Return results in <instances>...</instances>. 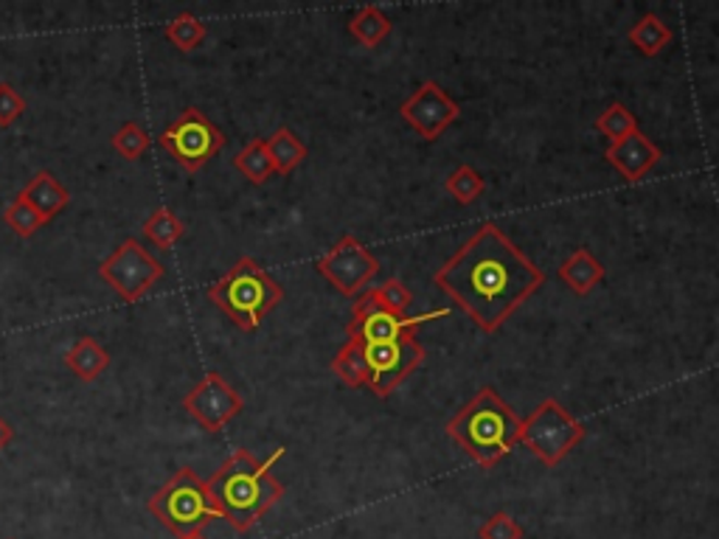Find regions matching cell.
Instances as JSON below:
<instances>
[{"instance_id": "obj_1", "label": "cell", "mask_w": 719, "mask_h": 539, "mask_svg": "<svg viewBox=\"0 0 719 539\" xmlns=\"http://www.w3.org/2000/svg\"><path fill=\"white\" fill-rule=\"evenodd\" d=\"M434 284L475 327L495 334L546 284V273L487 222L436 270Z\"/></svg>"}, {"instance_id": "obj_2", "label": "cell", "mask_w": 719, "mask_h": 539, "mask_svg": "<svg viewBox=\"0 0 719 539\" xmlns=\"http://www.w3.org/2000/svg\"><path fill=\"white\" fill-rule=\"evenodd\" d=\"M284 446H279L270 458L259 461L247 450H236L206 480L220 517H226L240 534L251 531L284 494V487L273 478V464L284 458Z\"/></svg>"}, {"instance_id": "obj_3", "label": "cell", "mask_w": 719, "mask_h": 539, "mask_svg": "<svg viewBox=\"0 0 719 539\" xmlns=\"http://www.w3.org/2000/svg\"><path fill=\"white\" fill-rule=\"evenodd\" d=\"M523 419L500 400L495 388L484 385L447 421V436L464 450L475 464L495 466L520 444Z\"/></svg>"}, {"instance_id": "obj_4", "label": "cell", "mask_w": 719, "mask_h": 539, "mask_svg": "<svg viewBox=\"0 0 719 539\" xmlns=\"http://www.w3.org/2000/svg\"><path fill=\"white\" fill-rule=\"evenodd\" d=\"M206 295L242 332H254L284 301V286L273 281V275L259 261L242 256L220 281L208 286Z\"/></svg>"}, {"instance_id": "obj_5", "label": "cell", "mask_w": 719, "mask_h": 539, "mask_svg": "<svg viewBox=\"0 0 719 539\" xmlns=\"http://www.w3.org/2000/svg\"><path fill=\"white\" fill-rule=\"evenodd\" d=\"M147 509L174 537L203 531L208 523L220 517V509L208 492V483L194 473L192 466H180L178 473L149 498Z\"/></svg>"}, {"instance_id": "obj_6", "label": "cell", "mask_w": 719, "mask_h": 539, "mask_svg": "<svg viewBox=\"0 0 719 539\" xmlns=\"http://www.w3.org/2000/svg\"><path fill=\"white\" fill-rule=\"evenodd\" d=\"M587 427L560 405V400H546L537 411L523 419L520 444L528 446L546 466H557L568 453L585 441Z\"/></svg>"}, {"instance_id": "obj_7", "label": "cell", "mask_w": 719, "mask_h": 539, "mask_svg": "<svg viewBox=\"0 0 719 539\" xmlns=\"http://www.w3.org/2000/svg\"><path fill=\"white\" fill-rule=\"evenodd\" d=\"M160 147L167 149L186 172H200L208 160L217 158L226 147L222 130L203 113L200 107H186L178 119L160 133Z\"/></svg>"}, {"instance_id": "obj_8", "label": "cell", "mask_w": 719, "mask_h": 539, "mask_svg": "<svg viewBox=\"0 0 719 539\" xmlns=\"http://www.w3.org/2000/svg\"><path fill=\"white\" fill-rule=\"evenodd\" d=\"M450 315V309H434L425 315H397L382 309L374 295L363 293L352 309V320H349L346 334L360 340L363 346H377V343H393L402 338H416V329L430 323V320H441Z\"/></svg>"}, {"instance_id": "obj_9", "label": "cell", "mask_w": 719, "mask_h": 539, "mask_svg": "<svg viewBox=\"0 0 719 539\" xmlns=\"http://www.w3.org/2000/svg\"><path fill=\"white\" fill-rule=\"evenodd\" d=\"M163 273L167 267L153 259L138 240H124L121 247H115V254L99 265L101 281L113 286V293L127 304L144 298L163 279Z\"/></svg>"}, {"instance_id": "obj_10", "label": "cell", "mask_w": 719, "mask_h": 539, "mask_svg": "<svg viewBox=\"0 0 719 539\" xmlns=\"http://www.w3.org/2000/svg\"><path fill=\"white\" fill-rule=\"evenodd\" d=\"M315 267L346 298H360L366 293V286L371 284L374 275L382 270L380 259L352 233L334 242V247H329Z\"/></svg>"}, {"instance_id": "obj_11", "label": "cell", "mask_w": 719, "mask_h": 539, "mask_svg": "<svg viewBox=\"0 0 719 539\" xmlns=\"http://www.w3.org/2000/svg\"><path fill=\"white\" fill-rule=\"evenodd\" d=\"M368 359V382L380 400H386L388 393H393L402 382L411 377L416 368L425 363V346L416 338H402L393 343H377V346H366Z\"/></svg>"}, {"instance_id": "obj_12", "label": "cell", "mask_w": 719, "mask_h": 539, "mask_svg": "<svg viewBox=\"0 0 719 539\" xmlns=\"http://www.w3.org/2000/svg\"><path fill=\"white\" fill-rule=\"evenodd\" d=\"M400 115L422 140H439L447 127L459 121L461 107L450 99L439 82L427 79L402 101Z\"/></svg>"}, {"instance_id": "obj_13", "label": "cell", "mask_w": 719, "mask_h": 539, "mask_svg": "<svg viewBox=\"0 0 719 539\" xmlns=\"http://www.w3.org/2000/svg\"><path fill=\"white\" fill-rule=\"evenodd\" d=\"M183 407L188 411L197 425L208 433H220L222 427L231 425L242 413L245 402L242 396L231 388V382L217 371H208L192 391L183 396Z\"/></svg>"}, {"instance_id": "obj_14", "label": "cell", "mask_w": 719, "mask_h": 539, "mask_svg": "<svg viewBox=\"0 0 719 539\" xmlns=\"http://www.w3.org/2000/svg\"><path fill=\"white\" fill-rule=\"evenodd\" d=\"M605 158L626 183H638V180H644L646 174L658 167L660 149L638 130V133H633L630 138L619 140V144H610Z\"/></svg>"}, {"instance_id": "obj_15", "label": "cell", "mask_w": 719, "mask_h": 539, "mask_svg": "<svg viewBox=\"0 0 719 539\" xmlns=\"http://www.w3.org/2000/svg\"><path fill=\"white\" fill-rule=\"evenodd\" d=\"M605 275H607L605 265H601V261L596 259L587 247H576V250H573V254L568 256L560 267L562 284H565L571 293L582 295V298L590 295L593 290L605 281Z\"/></svg>"}, {"instance_id": "obj_16", "label": "cell", "mask_w": 719, "mask_h": 539, "mask_svg": "<svg viewBox=\"0 0 719 539\" xmlns=\"http://www.w3.org/2000/svg\"><path fill=\"white\" fill-rule=\"evenodd\" d=\"M17 197H23L28 206L37 208L46 220H53V217H57V213H60L62 208L71 203V194H68V188H62L60 180L53 177L51 172L34 174L32 183H28V186L23 188Z\"/></svg>"}, {"instance_id": "obj_17", "label": "cell", "mask_w": 719, "mask_h": 539, "mask_svg": "<svg viewBox=\"0 0 719 539\" xmlns=\"http://www.w3.org/2000/svg\"><path fill=\"white\" fill-rule=\"evenodd\" d=\"M65 366L80 377L82 382H96L110 366V354L99 346V340L80 338L65 352Z\"/></svg>"}, {"instance_id": "obj_18", "label": "cell", "mask_w": 719, "mask_h": 539, "mask_svg": "<svg viewBox=\"0 0 719 539\" xmlns=\"http://www.w3.org/2000/svg\"><path fill=\"white\" fill-rule=\"evenodd\" d=\"M265 144H267V152H270V160H273L276 174L295 172L309 155V149L304 147V140H301L290 127L276 130Z\"/></svg>"}, {"instance_id": "obj_19", "label": "cell", "mask_w": 719, "mask_h": 539, "mask_svg": "<svg viewBox=\"0 0 719 539\" xmlns=\"http://www.w3.org/2000/svg\"><path fill=\"white\" fill-rule=\"evenodd\" d=\"M626 40L633 42L635 51L644 53V57H658V53L672 42V28L660 21L655 12H646L644 17L626 32Z\"/></svg>"}, {"instance_id": "obj_20", "label": "cell", "mask_w": 719, "mask_h": 539, "mask_svg": "<svg viewBox=\"0 0 719 539\" xmlns=\"http://www.w3.org/2000/svg\"><path fill=\"white\" fill-rule=\"evenodd\" d=\"M332 371L338 373L340 382L346 388H363L368 382V359L366 346L360 340L346 338L340 352L332 359Z\"/></svg>"}, {"instance_id": "obj_21", "label": "cell", "mask_w": 719, "mask_h": 539, "mask_svg": "<svg viewBox=\"0 0 719 539\" xmlns=\"http://www.w3.org/2000/svg\"><path fill=\"white\" fill-rule=\"evenodd\" d=\"M393 23L388 21V14L380 7H363L352 21H349V34L363 48H377L388 34H391Z\"/></svg>"}, {"instance_id": "obj_22", "label": "cell", "mask_w": 719, "mask_h": 539, "mask_svg": "<svg viewBox=\"0 0 719 539\" xmlns=\"http://www.w3.org/2000/svg\"><path fill=\"white\" fill-rule=\"evenodd\" d=\"M233 169H236L242 177L251 180V183H256V186H261V183L273 177L276 169L273 160H270V152H267L265 138H254L251 144H245V147L240 149V155L233 158Z\"/></svg>"}, {"instance_id": "obj_23", "label": "cell", "mask_w": 719, "mask_h": 539, "mask_svg": "<svg viewBox=\"0 0 719 539\" xmlns=\"http://www.w3.org/2000/svg\"><path fill=\"white\" fill-rule=\"evenodd\" d=\"M183 233H186V225L174 217L169 206H160L158 211L149 213V220L144 222V236H147L153 245L163 247V250L178 245V242L183 240Z\"/></svg>"}, {"instance_id": "obj_24", "label": "cell", "mask_w": 719, "mask_h": 539, "mask_svg": "<svg viewBox=\"0 0 719 539\" xmlns=\"http://www.w3.org/2000/svg\"><path fill=\"white\" fill-rule=\"evenodd\" d=\"M163 34H167V40L172 42L178 51L188 53V51H194L197 46H203L208 28H206V23H203L200 17H194L192 12H180L172 23H167Z\"/></svg>"}, {"instance_id": "obj_25", "label": "cell", "mask_w": 719, "mask_h": 539, "mask_svg": "<svg viewBox=\"0 0 719 539\" xmlns=\"http://www.w3.org/2000/svg\"><path fill=\"white\" fill-rule=\"evenodd\" d=\"M596 130L605 135L610 144H619V140L630 138L633 133H638V119L630 113V107L621 105V101H613V105L607 107L605 113L596 119Z\"/></svg>"}, {"instance_id": "obj_26", "label": "cell", "mask_w": 719, "mask_h": 539, "mask_svg": "<svg viewBox=\"0 0 719 539\" xmlns=\"http://www.w3.org/2000/svg\"><path fill=\"white\" fill-rule=\"evenodd\" d=\"M444 188L455 203H461V206H473V203L480 200V194L487 192V180L480 177L470 163H464V167H459L444 180Z\"/></svg>"}, {"instance_id": "obj_27", "label": "cell", "mask_w": 719, "mask_h": 539, "mask_svg": "<svg viewBox=\"0 0 719 539\" xmlns=\"http://www.w3.org/2000/svg\"><path fill=\"white\" fill-rule=\"evenodd\" d=\"M3 222H7L21 240H28V236H34L42 225H48L46 217L34 206H28L23 197H14V200L9 203L7 211H3Z\"/></svg>"}, {"instance_id": "obj_28", "label": "cell", "mask_w": 719, "mask_h": 539, "mask_svg": "<svg viewBox=\"0 0 719 539\" xmlns=\"http://www.w3.org/2000/svg\"><path fill=\"white\" fill-rule=\"evenodd\" d=\"M149 144H153L149 133L141 127V124H135V121H127V124L110 138V147H113L124 160L144 158V155L149 152Z\"/></svg>"}, {"instance_id": "obj_29", "label": "cell", "mask_w": 719, "mask_h": 539, "mask_svg": "<svg viewBox=\"0 0 719 539\" xmlns=\"http://www.w3.org/2000/svg\"><path fill=\"white\" fill-rule=\"evenodd\" d=\"M368 293L374 295V301H377L382 309L397 315H407V309H411L413 304V293L400 279H386L380 286L368 290Z\"/></svg>"}, {"instance_id": "obj_30", "label": "cell", "mask_w": 719, "mask_h": 539, "mask_svg": "<svg viewBox=\"0 0 719 539\" xmlns=\"http://www.w3.org/2000/svg\"><path fill=\"white\" fill-rule=\"evenodd\" d=\"M26 113V99L9 82H0V130L12 127Z\"/></svg>"}, {"instance_id": "obj_31", "label": "cell", "mask_w": 719, "mask_h": 539, "mask_svg": "<svg viewBox=\"0 0 719 539\" xmlns=\"http://www.w3.org/2000/svg\"><path fill=\"white\" fill-rule=\"evenodd\" d=\"M480 539H523V528L509 514H495L478 531Z\"/></svg>"}, {"instance_id": "obj_32", "label": "cell", "mask_w": 719, "mask_h": 539, "mask_svg": "<svg viewBox=\"0 0 719 539\" xmlns=\"http://www.w3.org/2000/svg\"><path fill=\"white\" fill-rule=\"evenodd\" d=\"M12 441H14V427L0 416V453H3Z\"/></svg>"}, {"instance_id": "obj_33", "label": "cell", "mask_w": 719, "mask_h": 539, "mask_svg": "<svg viewBox=\"0 0 719 539\" xmlns=\"http://www.w3.org/2000/svg\"><path fill=\"white\" fill-rule=\"evenodd\" d=\"M180 539H208V537L203 531H194V534H186V537H180Z\"/></svg>"}]
</instances>
